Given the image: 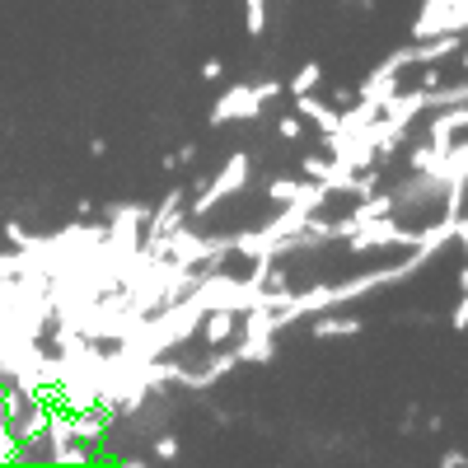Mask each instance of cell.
<instances>
[{
	"label": "cell",
	"instance_id": "4dcf8cb0",
	"mask_svg": "<svg viewBox=\"0 0 468 468\" xmlns=\"http://www.w3.org/2000/svg\"><path fill=\"white\" fill-rule=\"evenodd\" d=\"M459 291H468V262H463V271H459Z\"/></svg>",
	"mask_w": 468,
	"mask_h": 468
},
{
	"label": "cell",
	"instance_id": "9c48e42d",
	"mask_svg": "<svg viewBox=\"0 0 468 468\" xmlns=\"http://www.w3.org/2000/svg\"><path fill=\"white\" fill-rule=\"evenodd\" d=\"M361 319L356 314H333V309H324V314L309 319V333H314L319 342H333V337H361Z\"/></svg>",
	"mask_w": 468,
	"mask_h": 468
},
{
	"label": "cell",
	"instance_id": "8992f818",
	"mask_svg": "<svg viewBox=\"0 0 468 468\" xmlns=\"http://www.w3.org/2000/svg\"><path fill=\"white\" fill-rule=\"evenodd\" d=\"M183 220H187V197H183V187H169L165 202L150 207V220H145V234H141V239H160V234L178 229Z\"/></svg>",
	"mask_w": 468,
	"mask_h": 468
},
{
	"label": "cell",
	"instance_id": "5bb4252c",
	"mask_svg": "<svg viewBox=\"0 0 468 468\" xmlns=\"http://www.w3.org/2000/svg\"><path fill=\"white\" fill-rule=\"evenodd\" d=\"M178 454H183V445H178L174 431H160V436H154V445H150V463H174Z\"/></svg>",
	"mask_w": 468,
	"mask_h": 468
},
{
	"label": "cell",
	"instance_id": "4316f807",
	"mask_svg": "<svg viewBox=\"0 0 468 468\" xmlns=\"http://www.w3.org/2000/svg\"><path fill=\"white\" fill-rule=\"evenodd\" d=\"M454 239H459V244H463V253H468V216H459V220H454Z\"/></svg>",
	"mask_w": 468,
	"mask_h": 468
},
{
	"label": "cell",
	"instance_id": "5b68a950",
	"mask_svg": "<svg viewBox=\"0 0 468 468\" xmlns=\"http://www.w3.org/2000/svg\"><path fill=\"white\" fill-rule=\"evenodd\" d=\"M426 132H431V145L450 150L459 136H468V103H450V108L426 112Z\"/></svg>",
	"mask_w": 468,
	"mask_h": 468
},
{
	"label": "cell",
	"instance_id": "83f0119b",
	"mask_svg": "<svg viewBox=\"0 0 468 468\" xmlns=\"http://www.w3.org/2000/svg\"><path fill=\"white\" fill-rule=\"evenodd\" d=\"M333 103H337V108H346V103H356V90H337V94H333Z\"/></svg>",
	"mask_w": 468,
	"mask_h": 468
},
{
	"label": "cell",
	"instance_id": "603a6c76",
	"mask_svg": "<svg viewBox=\"0 0 468 468\" xmlns=\"http://www.w3.org/2000/svg\"><path fill=\"white\" fill-rule=\"evenodd\" d=\"M417 85H421V90H436V85H445V75H441L436 66H421V75H417Z\"/></svg>",
	"mask_w": 468,
	"mask_h": 468
},
{
	"label": "cell",
	"instance_id": "7c38bea8",
	"mask_svg": "<svg viewBox=\"0 0 468 468\" xmlns=\"http://www.w3.org/2000/svg\"><path fill=\"white\" fill-rule=\"evenodd\" d=\"M324 85V66L319 61H304L295 75H291V94H314Z\"/></svg>",
	"mask_w": 468,
	"mask_h": 468
},
{
	"label": "cell",
	"instance_id": "484cf974",
	"mask_svg": "<svg viewBox=\"0 0 468 468\" xmlns=\"http://www.w3.org/2000/svg\"><path fill=\"white\" fill-rule=\"evenodd\" d=\"M441 426H445V417H441V412H426V417H421V431H431V436H436Z\"/></svg>",
	"mask_w": 468,
	"mask_h": 468
},
{
	"label": "cell",
	"instance_id": "1f68e13d",
	"mask_svg": "<svg viewBox=\"0 0 468 468\" xmlns=\"http://www.w3.org/2000/svg\"><path fill=\"white\" fill-rule=\"evenodd\" d=\"M459 61H463V75H468V48H459Z\"/></svg>",
	"mask_w": 468,
	"mask_h": 468
},
{
	"label": "cell",
	"instance_id": "2e32d148",
	"mask_svg": "<svg viewBox=\"0 0 468 468\" xmlns=\"http://www.w3.org/2000/svg\"><path fill=\"white\" fill-rule=\"evenodd\" d=\"M0 234H5V244H10V249H28V244L37 239V234H33L28 225H19V220H5V225H0Z\"/></svg>",
	"mask_w": 468,
	"mask_h": 468
},
{
	"label": "cell",
	"instance_id": "f1b7e54d",
	"mask_svg": "<svg viewBox=\"0 0 468 468\" xmlns=\"http://www.w3.org/2000/svg\"><path fill=\"white\" fill-rule=\"evenodd\" d=\"M90 154H94V160H103V154H108V141H103V136H94V141H90Z\"/></svg>",
	"mask_w": 468,
	"mask_h": 468
},
{
	"label": "cell",
	"instance_id": "ac0fdd59",
	"mask_svg": "<svg viewBox=\"0 0 468 468\" xmlns=\"http://www.w3.org/2000/svg\"><path fill=\"white\" fill-rule=\"evenodd\" d=\"M333 154H309V160H304V178H319V183H328L333 178Z\"/></svg>",
	"mask_w": 468,
	"mask_h": 468
},
{
	"label": "cell",
	"instance_id": "7a4b0ae2",
	"mask_svg": "<svg viewBox=\"0 0 468 468\" xmlns=\"http://www.w3.org/2000/svg\"><path fill=\"white\" fill-rule=\"evenodd\" d=\"M249 174H253V160H249V150H234L229 160L216 169V178L211 183H197L202 192L187 202V216H211L220 202H229L234 192H244V183H249Z\"/></svg>",
	"mask_w": 468,
	"mask_h": 468
},
{
	"label": "cell",
	"instance_id": "e0dca14e",
	"mask_svg": "<svg viewBox=\"0 0 468 468\" xmlns=\"http://www.w3.org/2000/svg\"><path fill=\"white\" fill-rule=\"evenodd\" d=\"M295 192H300V183H295V178H271V183H267V197L277 202V207L295 202Z\"/></svg>",
	"mask_w": 468,
	"mask_h": 468
},
{
	"label": "cell",
	"instance_id": "ba28073f",
	"mask_svg": "<svg viewBox=\"0 0 468 468\" xmlns=\"http://www.w3.org/2000/svg\"><path fill=\"white\" fill-rule=\"evenodd\" d=\"M295 112L309 117V122L319 127V136H333L337 122H342V108H337V103H324L319 94H295Z\"/></svg>",
	"mask_w": 468,
	"mask_h": 468
},
{
	"label": "cell",
	"instance_id": "52a82bcc",
	"mask_svg": "<svg viewBox=\"0 0 468 468\" xmlns=\"http://www.w3.org/2000/svg\"><path fill=\"white\" fill-rule=\"evenodd\" d=\"M234 333H239V314H234V309H207V314H202L197 337L207 342V351L229 346V337H234Z\"/></svg>",
	"mask_w": 468,
	"mask_h": 468
},
{
	"label": "cell",
	"instance_id": "7402d4cb",
	"mask_svg": "<svg viewBox=\"0 0 468 468\" xmlns=\"http://www.w3.org/2000/svg\"><path fill=\"white\" fill-rule=\"evenodd\" d=\"M450 328H454V333H468V291H463V300L454 304V314H450Z\"/></svg>",
	"mask_w": 468,
	"mask_h": 468
},
{
	"label": "cell",
	"instance_id": "3957f363",
	"mask_svg": "<svg viewBox=\"0 0 468 468\" xmlns=\"http://www.w3.org/2000/svg\"><path fill=\"white\" fill-rule=\"evenodd\" d=\"M244 319V333H234L239 337V366H267L271 356H277V319H271V309L267 304H253Z\"/></svg>",
	"mask_w": 468,
	"mask_h": 468
},
{
	"label": "cell",
	"instance_id": "6da1fadb",
	"mask_svg": "<svg viewBox=\"0 0 468 468\" xmlns=\"http://www.w3.org/2000/svg\"><path fill=\"white\" fill-rule=\"evenodd\" d=\"M421 239H426V229H412L399 216H379V220H366V225L351 229L346 234V249L356 253V258H370L379 249H417Z\"/></svg>",
	"mask_w": 468,
	"mask_h": 468
},
{
	"label": "cell",
	"instance_id": "ffe728a7",
	"mask_svg": "<svg viewBox=\"0 0 468 468\" xmlns=\"http://www.w3.org/2000/svg\"><path fill=\"white\" fill-rule=\"evenodd\" d=\"M253 94H258V103L267 108L271 99H277V94H282V80H258V85H253Z\"/></svg>",
	"mask_w": 468,
	"mask_h": 468
},
{
	"label": "cell",
	"instance_id": "9a60e30c",
	"mask_svg": "<svg viewBox=\"0 0 468 468\" xmlns=\"http://www.w3.org/2000/svg\"><path fill=\"white\" fill-rule=\"evenodd\" d=\"M244 28H249V37L267 33V0H244Z\"/></svg>",
	"mask_w": 468,
	"mask_h": 468
},
{
	"label": "cell",
	"instance_id": "d6986e66",
	"mask_svg": "<svg viewBox=\"0 0 468 468\" xmlns=\"http://www.w3.org/2000/svg\"><path fill=\"white\" fill-rule=\"evenodd\" d=\"M28 267V253L24 249H0V277H19Z\"/></svg>",
	"mask_w": 468,
	"mask_h": 468
},
{
	"label": "cell",
	"instance_id": "277c9868",
	"mask_svg": "<svg viewBox=\"0 0 468 468\" xmlns=\"http://www.w3.org/2000/svg\"><path fill=\"white\" fill-rule=\"evenodd\" d=\"M207 117H211V127H229V122H258V117H262V103H258L253 85H229V90L216 99V108H211Z\"/></svg>",
	"mask_w": 468,
	"mask_h": 468
},
{
	"label": "cell",
	"instance_id": "cb8c5ba5",
	"mask_svg": "<svg viewBox=\"0 0 468 468\" xmlns=\"http://www.w3.org/2000/svg\"><path fill=\"white\" fill-rule=\"evenodd\" d=\"M441 468H468V450H445L441 454Z\"/></svg>",
	"mask_w": 468,
	"mask_h": 468
},
{
	"label": "cell",
	"instance_id": "d6a6232c",
	"mask_svg": "<svg viewBox=\"0 0 468 468\" xmlns=\"http://www.w3.org/2000/svg\"><path fill=\"white\" fill-rule=\"evenodd\" d=\"M366 5H370V0H366Z\"/></svg>",
	"mask_w": 468,
	"mask_h": 468
},
{
	"label": "cell",
	"instance_id": "30bf717a",
	"mask_svg": "<svg viewBox=\"0 0 468 468\" xmlns=\"http://www.w3.org/2000/svg\"><path fill=\"white\" fill-rule=\"evenodd\" d=\"M403 90V70H394V66H388V61H379L370 75H366V80H361V99H375V103H384L388 94H399Z\"/></svg>",
	"mask_w": 468,
	"mask_h": 468
},
{
	"label": "cell",
	"instance_id": "44dd1931",
	"mask_svg": "<svg viewBox=\"0 0 468 468\" xmlns=\"http://www.w3.org/2000/svg\"><path fill=\"white\" fill-rule=\"evenodd\" d=\"M277 136H282V141H300V117H295V112H286L282 122H277Z\"/></svg>",
	"mask_w": 468,
	"mask_h": 468
},
{
	"label": "cell",
	"instance_id": "f546056e",
	"mask_svg": "<svg viewBox=\"0 0 468 468\" xmlns=\"http://www.w3.org/2000/svg\"><path fill=\"white\" fill-rule=\"evenodd\" d=\"M145 463H150L145 454H127V459H122V468H145Z\"/></svg>",
	"mask_w": 468,
	"mask_h": 468
},
{
	"label": "cell",
	"instance_id": "8fae6325",
	"mask_svg": "<svg viewBox=\"0 0 468 468\" xmlns=\"http://www.w3.org/2000/svg\"><path fill=\"white\" fill-rule=\"evenodd\" d=\"M379 216H394V192L375 187V192H366V197H356V211H351V220H356V225L379 220Z\"/></svg>",
	"mask_w": 468,
	"mask_h": 468
},
{
	"label": "cell",
	"instance_id": "4fadbf2b",
	"mask_svg": "<svg viewBox=\"0 0 468 468\" xmlns=\"http://www.w3.org/2000/svg\"><path fill=\"white\" fill-rule=\"evenodd\" d=\"M19 459H24V445H19V436H15L10 417L0 412V463H19Z\"/></svg>",
	"mask_w": 468,
	"mask_h": 468
},
{
	"label": "cell",
	"instance_id": "d4e9b609",
	"mask_svg": "<svg viewBox=\"0 0 468 468\" xmlns=\"http://www.w3.org/2000/svg\"><path fill=\"white\" fill-rule=\"evenodd\" d=\"M220 75H225V61H220V57L202 61V80H207V85H211V80H220Z\"/></svg>",
	"mask_w": 468,
	"mask_h": 468
}]
</instances>
